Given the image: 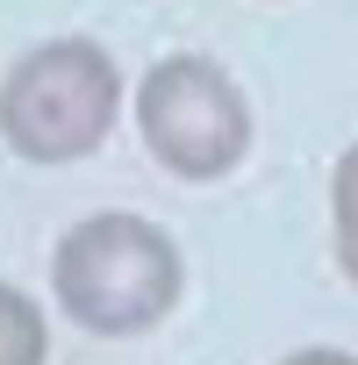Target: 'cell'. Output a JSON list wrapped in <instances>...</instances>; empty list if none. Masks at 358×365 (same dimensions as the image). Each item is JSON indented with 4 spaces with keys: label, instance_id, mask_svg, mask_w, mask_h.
<instances>
[{
    "label": "cell",
    "instance_id": "obj_1",
    "mask_svg": "<svg viewBox=\"0 0 358 365\" xmlns=\"http://www.w3.org/2000/svg\"><path fill=\"white\" fill-rule=\"evenodd\" d=\"M51 287H58V308L86 336H136L179 308L187 258H179V244L150 215L108 208V215H86L58 237Z\"/></svg>",
    "mask_w": 358,
    "mask_h": 365
},
{
    "label": "cell",
    "instance_id": "obj_2",
    "mask_svg": "<svg viewBox=\"0 0 358 365\" xmlns=\"http://www.w3.org/2000/svg\"><path fill=\"white\" fill-rule=\"evenodd\" d=\"M122 115V72L86 36H51L0 79V143L22 165H72L108 143Z\"/></svg>",
    "mask_w": 358,
    "mask_h": 365
},
{
    "label": "cell",
    "instance_id": "obj_3",
    "mask_svg": "<svg viewBox=\"0 0 358 365\" xmlns=\"http://www.w3.org/2000/svg\"><path fill=\"white\" fill-rule=\"evenodd\" d=\"M136 136L172 179L208 187L251 158V101L215 58L172 51L136 79Z\"/></svg>",
    "mask_w": 358,
    "mask_h": 365
},
{
    "label": "cell",
    "instance_id": "obj_4",
    "mask_svg": "<svg viewBox=\"0 0 358 365\" xmlns=\"http://www.w3.org/2000/svg\"><path fill=\"white\" fill-rule=\"evenodd\" d=\"M51 358V329H44V308L0 279V365H44Z\"/></svg>",
    "mask_w": 358,
    "mask_h": 365
},
{
    "label": "cell",
    "instance_id": "obj_5",
    "mask_svg": "<svg viewBox=\"0 0 358 365\" xmlns=\"http://www.w3.org/2000/svg\"><path fill=\"white\" fill-rule=\"evenodd\" d=\"M329 237H337V265H344V279L358 287V143L337 158V172H329Z\"/></svg>",
    "mask_w": 358,
    "mask_h": 365
},
{
    "label": "cell",
    "instance_id": "obj_6",
    "mask_svg": "<svg viewBox=\"0 0 358 365\" xmlns=\"http://www.w3.org/2000/svg\"><path fill=\"white\" fill-rule=\"evenodd\" d=\"M280 365H358L351 351H329V344H308V351H294V358H280Z\"/></svg>",
    "mask_w": 358,
    "mask_h": 365
}]
</instances>
